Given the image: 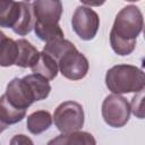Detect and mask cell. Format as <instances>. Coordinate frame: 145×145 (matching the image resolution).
I'll return each instance as SVG.
<instances>
[{"instance_id":"21","label":"cell","mask_w":145,"mask_h":145,"mask_svg":"<svg viewBox=\"0 0 145 145\" xmlns=\"http://www.w3.org/2000/svg\"><path fill=\"white\" fill-rule=\"evenodd\" d=\"M11 144H33V142L29 139V138H27L25 135H16L12 139H11V142H10Z\"/></svg>"},{"instance_id":"15","label":"cell","mask_w":145,"mask_h":145,"mask_svg":"<svg viewBox=\"0 0 145 145\" xmlns=\"http://www.w3.org/2000/svg\"><path fill=\"white\" fill-rule=\"evenodd\" d=\"M96 142L94 139V137L89 134V133H86V131H71V133H66V134H62L60 136H58L57 138H53L49 142V144H68V145H71V144H77V145H82V144H85V145H94Z\"/></svg>"},{"instance_id":"2","label":"cell","mask_w":145,"mask_h":145,"mask_svg":"<svg viewBox=\"0 0 145 145\" xmlns=\"http://www.w3.org/2000/svg\"><path fill=\"white\" fill-rule=\"evenodd\" d=\"M105 85L112 93H137L144 89L145 76L142 69L131 65H117L105 75Z\"/></svg>"},{"instance_id":"6","label":"cell","mask_w":145,"mask_h":145,"mask_svg":"<svg viewBox=\"0 0 145 145\" xmlns=\"http://www.w3.org/2000/svg\"><path fill=\"white\" fill-rule=\"evenodd\" d=\"M58 67L63 77L70 80H78L87 75L89 65L86 57L74 48L58 60Z\"/></svg>"},{"instance_id":"25","label":"cell","mask_w":145,"mask_h":145,"mask_svg":"<svg viewBox=\"0 0 145 145\" xmlns=\"http://www.w3.org/2000/svg\"><path fill=\"white\" fill-rule=\"evenodd\" d=\"M126 1H129V2H135V1H139V0H126Z\"/></svg>"},{"instance_id":"13","label":"cell","mask_w":145,"mask_h":145,"mask_svg":"<svg viewBox=\"0 0 145 145\" xmlns=\"http://www.w3.org/2000/svg\"><path fill=\"white\" fill-rule=\"evenodd\" d=\"M25 114L26 109H20L12 105L5 94L0 96V119L5 123H7L8 126L17 123L22 121L23 118H25Z\"/></svg>"},{"instance_id":"18","label":"cell","mask_w":145,"mask_h":145,"mask_svg":"<svg viewBox=\"0 0 145 145\" xmlns=\"http://www.w3.org/2000/svg\"><path fill=\"white\" fill-rule=\"evenodd\" d=\"M76 48L70 41L68 40H65L63 37L62 39H57V40H52V41H49L46 42V44L44 45L43 48V51L45 53H48L49 56H51L53 59L58 60L69 50Z\"/></svg>"},{"instance_id":"12","label":"cell","mask_w":145,"mask_h":145,"mask_svg":"<svg viewBox=\"0 0 145 145\" xmlns=\"http://www.w3.org/2000/svg\"><path fill=\"white\" fill-rule=\"evenodd\" d=\"M52 125V117L45 110H39L27 117V129L33 135H39L50 128Z\"/></svg>"},{"instance_id":"22","label":"cell","mask_w":145,"mask_h":145,"mask_svg":"<svg viewBox=\"0 0 145 145\" xmlns=\"http://www.w3.org/2000/svg\"><path fill=\"white\" fill-rule=\"evenodd\" d=\"M79 1L91 7H99V6H102L106 0H79Z\"/></svg>"},{"instance_id":"24","label":"cell","mask_w":145,"mask_h":145,"mask_svg":"<svg viewBox=\"0 0 145 145\" xmlns=\"http://www.w3.org/2000/svg\"><path fill=\"white\" fill-rule=\"evenodd\" d=\"M5 37H6V35H5V33L0 31V42H1V41H2V40H3Z\"/></svg>"},{"instance_id":"17","label":"cell","mask_w":145,"mask_h":145,"mask_svg":"<svg viewBox=\"0 0 145 145\" xmlns=\"http://www.w3.org/2000/svg\"><path fill=\"white\" fill-rule=\"evenodd\" d=\"M18 57V45L12 39L5 37L0 42V66L9 67L15 65Z\"/></svg>"},{"instance_id":"20","label":"cell","mask_w":145,"mask_h":145,"mask_svg":"<svg viewBox=\"0 0 145 145\" xmlns=\"http://www.w3.org/2000/svg\"><path fill=\"white\" fill-rule=\"evenodd\" d=\"M144 89L139 91L136 93V95H134V97L131 99V104L130 105V112H133L136 117L138 118H144Z\"/></svg>"},{"instance_id":"23","label":"cell","mask_w":145,"mask_h":145,"mask_svg":"<svg viewBox=\"0 0 145 145\" xmlns=\"http://www.w3.org/2000/svg\"><path fill=\"white\" fill-rule=\"evenodd\" d=\"M7 127H8V125H7V123H5V122L0 119V133H2Z\"/></svg>"},{"instance_id":"16","label":"cell","mask_w":145,"mask_h":145,"mask_svg":"<svg viewBox=\"0 0 145 145\" xmlns=\"http://www.w3.org/2000/svg\"><path fill=\"white\" fill-rule=\"evenodd\" d=\"M23 78L29 85V87L34 94L35 101H41V100H44L49 96L50 91H51V86H50L49 80L46 78H44L37 74H31V75H27Z\"/></svg>"},{"instance_id":"7","label":"cell","mask_w":145,"mask_h":145,"mask_svg":"<svg viewBox=\"0 0 145 145\" xmlns=\"http://www.w3.org/2000/svg\"><path fill=\"white\" fill-rule=\"evenodd\" d=\"M35 22L42 25H57L61 18L62 3L60 0H34L32 5Z\"/></svg>"},{"instance_id":"26","label":"cell","mask_w":145,"mask_h":145,"mask_svg":"<svg viewBox=\"0 0 145 145\" xmlns=\"http://www.w3.org/2000/svg\"><path fill=\"white\" fill-rule=\"evenodd\" d=\"M26 1H28V0H26Z\"/></svg>"},{"instance_id":"5","label":"cell","mask_w":145,"mask_h":145,"mask_svg":"<svg viewBox=\"0 0 145 145\" xmlns=\"http://www.w3.org/2000/svg\"><path fill=\"white\" fill-rule=\"evenodd\" d=\"M71 25L75 33L84 41H89L94 39L100 26L99 15L91 8L79 6L76 8L72 18Z\"/></svg>"},{"instance_id":"4","label":"cell","mask_w":145,"mask_h":145,"mask_svg":"<svg viewBox=\"0 0 145 145\" xmlns=\"http://www.w3.org/2000/svg\"><path fill=\"white\" fill-rule=\"evenodd\" d=\"M102 117L110 127L121 128L129 120L130 105L123 96L116 93L110 94L102 103Z\"/></svg>"},{"instance_id":"3","label":"cell","mask_w":145,"mask_h":145,"mask_svg":"<svg viewBox=\"0 0 145 145\" xmlns=\"http://www.w3.org/2000/svg\"><path fill=\"white\" fill-rule=\"evenodd\" d=\"M53 121L62 134L79 130L84 125L83 106L75 101L62 102L53 113Z\"/></svg>"},{"instance_id":"1","label":"cell","mask_w":145,"mask_h":145,"mask_svg":"<svg viewBox=\"0 0 145 145\" xmlns=\"http://www.w3.org/2000/svg\"><path fill=\"white\" fill-rule=\"evenodd\" d=\"M144 20L140 9L136 6L122 8L116 16L110 32V43L119 56L130 54L136 46V39L143 29Z\"/></svg>"},{"instance_id":"8","label":"cell","mask_w":145,"mask_h":145,"mask_svg":"<svg viewBox=\"0 0 145 145\" xmlns=\"http://www.w3.org/2000/svg\"><path fill=\"white\" fill-rule=\"evenodd\" d=\"M5 95L12 105L20 109H27L35 102L34 94L24 78H14L9 82Z\"/></svg>"},{"instance_id":"10","label":"cell","mask_w":145,"mask_h":145,"mask_svg":"<svg viewBox=\"0 0 145 145\" xmlns=\"http://www.w3.org/2000/svg\"><path fill=\"white\" fill-rule=\"evenodd\" d=\"M33 10L32 6L27 2L20 1V12L18 16V19L16 20L15 25L11 27V29L18 34V35H27L32 28L34 27V20H33Z\"/></svg>"},{"instance_id":"19","label":"cell","mask_w":145,"mask_h":145,"mask_svg":"<svg viewBox=\"0 0 145 145\" xmlns=\"http://www.w3.org/2000/svg\"><path fill=\"white\" fill-rule=\"evenodd\" d=\"M34 31L36 36L45 42L57 40V39H62L63 37V32L59 24L57 25H42L34 23Z\"/></svg>"},{"instance_id":"11","label":"cell","mask_w":145,"mask_h":145,"mask_svg":"<svg viewBox=\"0 0 145 145\" xmlns=\"http://www.w3.org/2000/svg\"><path fill=\"white\" fill-rule=\"evenodd\" d=\"M16 42L18 45V57L15 65L22 68L31 67L37 59L40 52L31 42H28L25 39H20Z\"/></svg>"},{"instance_id":"9","label":"cell","mask_w":145,"mask_h":145,"mask_svg":"<svg viewBox=\"0 0 145 145\" xmlns=\"http://www.w3.org/2000/svg\"><path fill=\"white\" fill-rule=\"evenodd\" d=\"M29 68L32 69L33 74H37V75L46 78L48 80L54 79L57 77L58 70H59L57 60L53 59L48 53H45L44 51L39 53L37 59Z\"/></svg>"},{"instance_id":"14","label":"cell","mask_w":145,"mask_h":145,"mask_svg":"<svg viewBox=\"0 0 145 145\" xmlns=\"http://www.w3.org/2000/svg\"><path fill=\"white\" fill-rule=\"evenodd\" d=\"M20 12V2L14 0H0V26L12 27Z\"/></svg>"}]
</instances>
